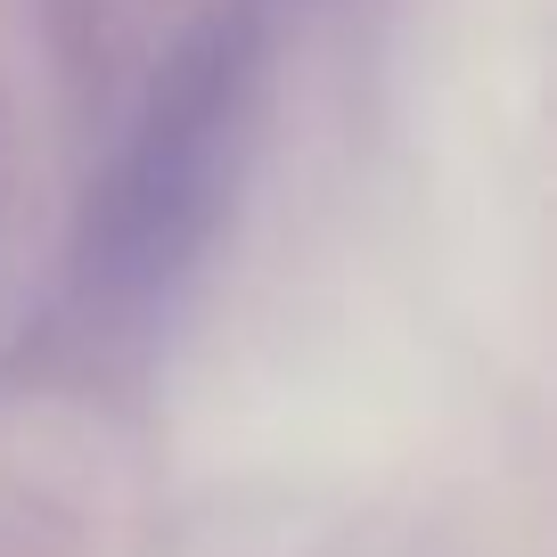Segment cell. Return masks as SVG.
<instances>
[{"mask_svg":"<svg viewBox=\"0 0 557 557\" xmlns=\"http://www.w3.org/2000/svg\"><path fill=\"white\" fill-rule=\"evenodd\" d=\"M9 173H17V123H9V99H0V213H9Z\"/></svg>","mask_w":557,"mask_h":557,"instance_id":"obj_2","label":"cell"},{"mask_svg":"<svg viewBox=\"0 0 557 557\" xmlns=\"http://www.w3.org/2000/svg\"><path fill=\"white\" fill-rule=\"evenodd\" d=\"M271 25L246 0L206 9L148 66L132 115L115 123V148L74 206L66 296L83 329H157L197 287L255 181L271 132Z\"/></svg>","mask_w":557,"mask_h":557,"instance_id":"obj_1","label":"cell"}]
</instances>
